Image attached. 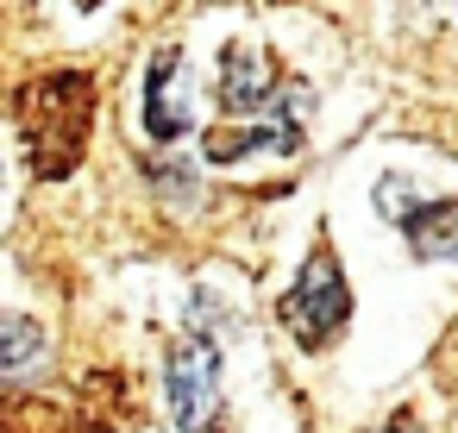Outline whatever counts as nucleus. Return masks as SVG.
<instances>
[{"instance_id": "1", "label": "nucleus", "mask_w": 458, "mask_h": 433, "mask_svg": "<svg viewBox=\"0 0 458 433\" xmlns=\"http://www.w3.org/2000/svg\"><path fill=\"white\" fill-rule=\"evenodd\" d=\"M95 107H101V89L89 70H45L13 89V126H20V145L38 183H64L82 164Z\"/></svg>"}, {"instance_id": "2", "label": "nucleus", "mask_w": 458, "mask_h": 433, "mask_svg": "<svg viewBox=\"0 0 458 433\" xmlns=\"http://www.w3.org/2000/svg\"><path fill=\"white\" fill-rule=\"evenodd\" d=\"M283 320L295 327V339H301V345H327V339L352 320V283L339 276V258H333V245H327V239L308 251V264H301L295 289L283 295Z\"/></svg>"}, {"instance_id": "3", "label": "nucleus", "mask_w": 458, "mask_h": 433, "mask_svg": "<svg viewBox=\"0 0 458 433\" xmlns=\"http://www.w3.org/2000/svg\"><path fill=\"white\" fill-rule=\"evenodd\" d=\"M164 395L182 433H214L220 427V345L208 333H189L170 345L164 364Z\"/></svg>"}, {"instance_id": "4", "label": "nucleus", "mask_w": 458, "mask_h": 433, "mask_svg": "<svg viewBox=\"0 0 458 433\" xmlns=\"http://www.w3.org/2000/svg\"><path fill=\"white\" fill-rule=\"evenodd\" d=\"M176 64H182V51L164 45V51L151 57V70H145V132H151L157 145H176V139L189 132V114L176 107Z\"/></svg>"}, {"instance_id": "5", "label": "nucleus", "mask_w": 458, "mask_h": 433, "mask_svg": "<svg viewBox=\"0 0 458 433\" xmlns=\"http://www.w3.org/2000/svg\"><path fill=\"white\" fill-rule=\"evenodd\" d=\"M402 239L420 264H439V258H458V201L439 195V201H414L402 214Z\"/></svg>"}, {"instance_id": "6", "label": "nucleus", "mask_w": 458, "mask_h": 433, "mask_svg": "<svg viewBox=\"0 0 458 433\" xmlns=\"http://www.w3.org/2000/svg\"><path fill=\"white\" fill-rule=\"evenodd\" d=\"M264 145L301 151V132H295V126H251V132H239V139H208V157H214V164H239L245 151H264Z\"/></svg>"}, {"instance_id": "7", "label": "nucleus", "mask_w": 458, "mask_h": 433, "mask_svg": "<svg viewBox=\"0 0 458 433\" xmlns=\"http://www.w3.org/2000/svg\"><path fill=\"white\" fill-rule=\"evenodd\" d=\"M38 352H45L38 327H32L26 314H7V333H0V370H7V377H20V370H26Z\"/></svg>"}, {"instance_id": "8", "label": "nucleus", "mask_w": 458, "mask_h": 433, "mask_svg": "<svg viewBox=\"0 0 458 433\" xmlns=\"http://www.w3.org/2000/svg\"><path fill=\"white\" fill-rule=\"evenodd\" d=\"M383 433H408V420H395V427H383Z\"/></svg>"}]
</instances>
